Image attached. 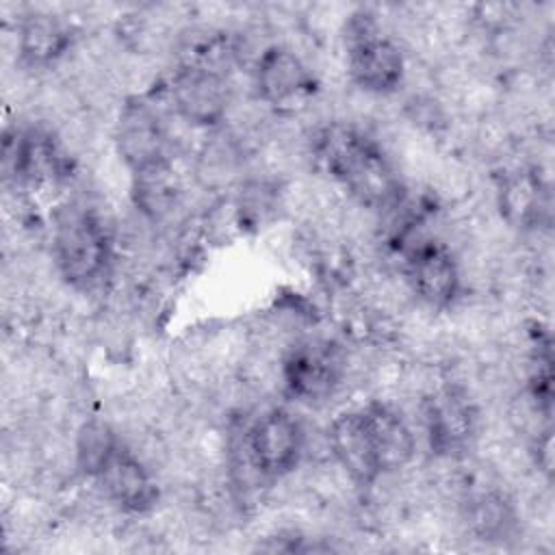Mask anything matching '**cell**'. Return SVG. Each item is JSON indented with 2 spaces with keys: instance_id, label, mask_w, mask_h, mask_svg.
<instances>
[{
  "instance_id": "7a4b0ae2",
  "label": "cell",
  "mask_w": 555,
  "mask_h": 555,
  "mask_svg": "<svg viewBox=\"0 0 555 555\" xmlns=\"http://www.w3.org/2000/svg\"><path fill=\"white\" fill-rule=\"evenodd\" d=\"M256 98L284 117L304 113L319 93V76L295 50L271 43L254 63Z\"/></svg>"
},
{
  "instance_id": "5bb4252c",
  "label": "cell",
  "mask_w": 555,
  "mask_h": 555,
  "mask_svg": "<svg viewBox=\"0 0 555 555\" xmlns=\"http://www.w3.org/2000/svg\"><path fill=\"white\" fill-rule=\"evenodd\" d=\"M76 468L87 477H98L108 457L121 444L115 427L104 421H85L76 434Z\"/></svg>"
},
{
  "instance_id": "5b68a950",
  "label": "cell",
  "mask_w": 555,
  "mask_h": 555,
  "mask_svg": "<svg viewBox=\"0 0 555 555\" xmlns=\"http://www.w3.org/2000/svg\"><path fill=\"white\" fill-rule=\"evenodd\" d=\"M403 278L416 301L442 310L460 297V267L455 254L434 241L425 238L405 249Z\"/></svg>"
},
{
  "instance_id": "3957f363",
  "label": "cell",
  "mask_w": 555,
  "mask_h": 555,
  "mask_svg": "<svg viewBox=\"0 0 555 555\" xmlns=\"http://www.w3.org/2000/svg\"><path fill=\"white\" fill-rule=\"evenodd\" d=\"M345 386V349L330 340H299L284 356V388L308 405L327 403Z\"/></svg>"
},
{
  "instance_id": "277c9868",
  "label": "cell",
  "mask_w": 555,
  "mask_h": 555,
  "mask_svg": "<svg viewBox=\"0 0 555 555\" xmlns=\"http://www.w3.org/2000/svg\"><path fill=\"white\" fill-rule=\"evenodd\" d=\"M245 451L267 479H282L304 455V427L282 408H269L243 434Z\"/></svg>"
},
{
  "instance_id": "4fadbf2b",
  "label": "cell",
  "mask_w": 555,
  "mask_h": 555,
  "mask_svg": "<svg viewBox=\"0 0 555 555\" xmlns=\"http://www.w3.org/2000/svg\"><path fill=\"white\" fill-rule=\"evenodd\" d=\"M332 457L343 464L360 486H371L379 475L373 442L362 410H347L327 427Z\"/></svg>"
},
{
  "instance_id": "6da1fadb",
  "label": "cell",
  "mask_w": 555,
  "mask_h": 555,
  "mask_svg": "<svg viewBox=\"0 0 555 555\" xmlns=\"http://www.w3.org/2000/svg\"><path fill=\"white\" fill-rule=\"evenodd\" d=\"M111 212L95 199L76 197L61 204L52 217V262L74 288H91L111 269Z\"/></svg>"
},
{
  "instance_id": "7c38bea8",
  "label": "cell",
  "mask_w": 555,
  "mask_h": 555,
  "mask_svg": "<svg viewBox=\"0 0 555 555\" xmlns=\"http://www.w3.org/2000/svg\"><path fill=\"white\" fill-rule=\"evenodd\" d=\"M247 154L230 134H215L195 150L193 182L210 195L238 189L247 178Z\"/></svg>"
},
{
  "instance_id": "52a82bcc",
  "label": "cell",
  "mask_w": 555,
  "mask_h": 555,
  "mask_svg": "<svg viewBox=\"0 0 555 555\" xmlns=\"http://www.w3.org/2000/svg\"><path fill=\"white\" fill-rule=\"evenodd\" d=\"M230 98L232 89L228 87L225 78L195 67H180L169 82L173 113L195 128L221 124Z\"/></svg>"
},
{
  "instance_id": "30bf717a",
  "label": "cell",
  "mask_w": 555,
  "mask_h": 555,
  "mask_svg": "<svg viewBox=\"0 0 555 555\" xmlns=\"http://www.w3.org/2000/svg\"><path fill=\"white\" fill-rule=\"evenodd\" d=\"M496 206L507 225L538 230L551 212L548 184L531 165L505 171L496 186Z\"/></svg>"
},
{
  "instance_id": "ba28073f",
  "label": "cell",
  "mask_w": 555,
  "mask_h": 555,
  "mask_svg": "<svg viewBox=\"0 0 555 555\" xmlns=\"http://www.w3.org/2000/svg\"><path fill=\"white\" fill-rule=\"evenodd\" d=\"M20 63L26 67H48L63 61L76 46L74 26L65 13L43 7L26 11L15 24Z\"/></svg>"
},
{
  "instance_id": "8fae6325",
  "label": "cell",
  "mask_w": 555,
  "mask_h": 555,
  "mask_svg": "<svg viewBox=\"0 0 555 555\" xmlns=\"http://www.w3.org/2000/svg\"><path fill=\"white\" fill-rule=\"evenodd\" d=\"M379 473L399 470L412 464L416 455V438L408 418L390 403L373 401L362 410Z\"/></svg>"
},
{
  "instance_id": "8992f818",
  "label": "cell",
  "mask_w": 555,
  "mask_h": 555,
  "mask_svg": "<svg viewBox=\"0 0 555 555\" xmlns=\"http://www.w3.org/2000/svg\"><path fill=\"white\" fill-rule=\"evenodd\" d=\"M113 137L115 152L130 171L171 158L167 119L141 100H130L119 108Z\"/></svg>"
},
{
  "instance_id": "9c48e42d",
  "label": "cell",
  "mask_w": 555,
  "mask_h": 555,
  "mask_svg": "<svg viewBox=\"0 0 555 555\" xmlns=\"http://www.w3.org/2000/svg\"><path fill=\"white\" fill-rule=\"evenodd\" d=\"M100 490L121 509L145 514L156 507L158 486L152 470L124 444L115 449L104 468L98 473Z\"/></svg>"
}]
</instances>
